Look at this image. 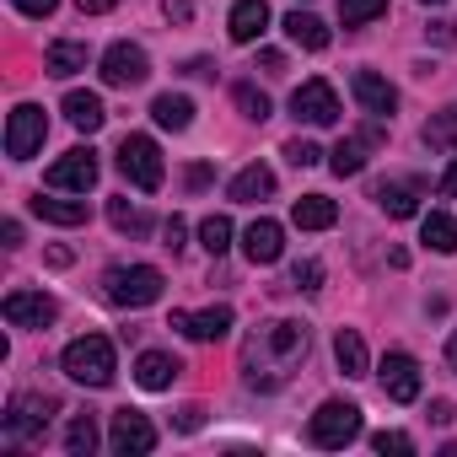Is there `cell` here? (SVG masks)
Masks as SVG:
<instances>
[{
    "label": "cell",
    "mask_w": 457,
    "mask_h": 457,
    "mask_svg": "<svg viewBox=\"0 0 457 457\" xmlns=\"http://www.w3.org/2000/svg\"><path fill=\"white\" fill-rule=\"evenodd\" d=\"M307 350H312V328H307V323H296V318H270V323H259V328L243 339V350H237L243 387H253V393L286 387V382L302 371Z\"/></svg>",
    "instance_id": "obj_1"
},
{
    "label": "cell",
    "mask_w": 457,
    "mask_h": 457,
    "mask_svg": "<svg viewBox=\"0 0 457 457\" xmlns=\"http://www.w3.org/2000/svg\"><path fill=\"white\" fill-rule=\"evenodd\" d=\"M60 366H65V377L81 382V387H108L113 371H119V361H113V339H108V334H81V339L65 345Z\"/></svg>",
    "instance_id": "obj_2"
},
{
    "label": "cell",
    "mask_w": 457,
    "mask_h": 457,
    "mask_svg": "<svg viewBox=\"0 0 457 457\" xmlns=\"http://www.w3.org/2000/svg\"><path fill=\"white\" fill-rule=\"evenodd\" d=\"M162 291H167V275L156 270V264H113L108 275H103V296L113 302V307H151V302H162Z\"/></svg>",
    "instance_id": "obj_3"
},
{
    "label": "cell",
    "mask_w": 457,
    "mask_h": 457,
    "mask_svg": "<svg viewBox=\"0 0 457 457\" xmlns=\"http://www.w3.org/2000/svg\"><path fill=\"white\" fill-rule=\"evenodd\" d=\"M307 436H312V446H323V452H345V446L361 436V403H345V398L318 403V414L307 420Z\"/></svg>",
    "instance_id": "obj_4"
},
{
    "label": "cell",
    "mask_w": 457,
    "mask_h": 457,
    "mask_svg": "<svg viewBox=\"0 0 457 457\" xmlns=\"http://www.w3.org/2000/svg\"><path fill=\"white\" fill-rule=\"evenodd\" d=\"M49 414H54V398L49 393H17L6 403V420H0V436H6V446H22L33 436L49 430Z\"/></svg>",
    "instance_id": "obj_5"
},
{
    "label": "cell",
    "mask_w": 457,
    "mask_h": 457,
    "mask_svg": "<svg viewBox=\"0 0 457 457\" xmlns=\"http://www.w3.org/2000/svg\"><path fill=\"white\" fill-rule=\"evenodd\" d=\"M119 172H124L135 188L156 194V188H162V178H167L156 140H151V135H124V145H119Z\"/></svg>",
    "instance_id": "obj_6"
},
{
    "label": "cell",
    "mask_w": 457,
    "mask_h": 457,
    "mask_svg": "<svg viewBox=\"0 0 457 457\" xmlns=\"http://www.w3.org/2000/svg\"><path fill=\"white\" fill-rule=\"evenodd\" d=\"M44 135H49L44 108H38V103H17L12 119H6V156H12V162L38 156V151H44Z\"/></svg>",
    "instance_id": "obj_7"
},
{
    "label": "cell",
    "mask_w": 457,
    "mask_h": 457,
    "mask_svg": "<svg viewBox=\"0 0 457 457\" xmlns=\"http://www.w3.org/2000/svg\"><path fill=\"white\" fill-rule=\"evenodd\" d=\"M97 172H103L97 151H92V145H76V151H65V156L44 172V183L60 188V194H87V188L97 183Z\"/></svg>",
    "instance_id": "obj_8"
},
{
    "label": "cell",
    "mask_w": 457,
    "mask_h": 457,
    "mask_svg": "<svg viewBox=\"0 0 457 457\" xmlns=\"http://www.w3.org/2000/svg\"><path fill=\"white\" fill-rule=\"evenodd\" d=\"M145 76H151V54H145L140 44L119 38V44L103 49V81H108V87H140Z\"/></svg>",
    "instance_id": "obj_9"
},
{
    "label": "cell",
    "mask_w": 457,
    "mask_h": 457,
    "mask_svg": "<svg viewBox=\"0 0 457 457\" xmlns=\"http://www.w3.org/2000/svg\"><path fill=\"white\" fill-rule=\"evenodd\" d=\"M291 113H296V124L328 129V124H339V92H334L328 81H302V87L291 92Z\"/></svg>",
    "instance_id": "obj_10"
},
{
    "label": "cell",
    "mask_w": 457,
    "mask_h": 457,
    "mask_svg": "<svg viewBox=\"0 0 457 457\" xmlns=\"http://www.w3.org/2000/svg\"><path fill=\"white\" fill-rule=\"evenodd\" d=\"M377 382H382V393L393 403H414L420 398V361L409 350H387L382 366H377Z\"/></svg>",
    "instance_id": "obj_11"
},
{
    "label": "cell",
    "mask_w": 457,
    "mask_h": 457,
    "mask_svg": "<svg viewBox=\"0 0 457 457\" xmlns=\"http://www.w3.org/2000/svg\"><path fill=\"white\" fill-rule=\"evenodd\" d=\"M108 446H113L119 457H145V452L156 446V425H151L140 409H119L113 425H108Z\"/></svg>",
    "instance_id": "obj_12"
},
{
    "label": "cell",
    "mask_w": 457,
    "mask_h": 457,
    "mask_svg": "<svg viewBox=\"0 0 457 457\" xmlns=\"http://www.w3.org/2000/svg\"><path fill=\"white\" fill-rule=\"evenodd\" d=\"M167 328L188 334L194 345H220L226 334H232V307L215 302V307H204V312H172V318H167Z\"/></svg>",
    "instance_id": "obj_13"
},
{
    "label": "cell",
    "mask_w": 457,
    "mask_h": 457,
    "mask_svg": "<svg viewBox=\"0 0 457 457\" xmlns=\"http://www.w3.org/2000/svg\"><path fill=\"white\" fill-rule=\"evenodd\" d=\"M0 312H6L12 328H49L60 318V302L49 291H12L6 302H0Z\"/></svg>",
    "instance_id": "obj_14"
},
{
    "label": "cell",
    "mask_w": 457,
    "mask_h": 457,
    "mask_svg": "<svg viewBox=\"0 0 457 457\" xmlns=\"http://www.w3.org/2000/svg\"><path fill=\"white\" fill-rule=\"evenodd\" d=\"M382 140H387V129H382V119H377V124H366V129L345 135V140H339V145L328 151V167H334L339 178H355V172L366 167V156H371V151H377Z\"/></svg>",
    "instance_id": "obj_15"
},
{
    "label": "cell",
    "mask_w": 457,
    "mask_h": 457,
    "mask_svg": "<svg viewBox=\"0 0 457 457\" xmlns=\"http://www.w3.org/2000/svg\"><path fill=\"white\" fill-rule=\"evenodd\" d=\"M350 92H355V103H361L371 119H393V108H398V87H393L387 76H377V71H355V76H350Z\"/></svg>",
    "instance_id": "obj_16"
},
{
    "label": "cell",
    "mask_w": 457,
    "mask_h": 457,
    "mask_svg": "<svg viewBox=\"0 0 457 457\" xmlns=\"http://www.w3.org/2000/svg\"><path fill=\"white\" fill-rule=\"evenodd\" d=\"M243 253H248V264H275L286 253V226L270 220V215H259L248 232H243Z\"/></svg>",
    "instance_id": "obj_17"
},
{
    "label": "cell",
    "mask_w": 457,
    "mask_h": 457,
    "mask_svg": "<svg viewBox=\"0 0 457 457\" xmlns=\"http://www.w3.org/2000/svg\"><path fill=\"white\" fill-rule=\"evenodd\" d=\"M420 194H425L420 178H393V183H377V188H371V199H377L393 220H409V215L420 210Z\"/></svg>",
    "instance_id": "obj_18"
},
{
    "label": "cell",
    "mask_w": 457,
    "mask_h": 457,
    "mask_svg": "<svg viewBox=\"0 0 457 457\" xmlns=\"http://www.w3.org/2000/svg\"><path fill=\"white\" fill-rule=\"evenodd\" d=\"M178 371H183V361L167 355V350H140V361H135V382L145 393H167L178 382Z\"/></svg>",
    "instance_id": "obj_19"
},
{
    "label": "cell",
    "mask_w": 457,
    "mask_h": 457,
    "mask_svg": "<svg viewBox=\"0 0 457 457\" xmlns=\"http://www.w3.org/2000/svg\"><path fill=\"white\" fill-rule=\"evenodd\" d=\"M270 28V6L264 0H237L232 17H226V33H232V44H259Z\"/></svg>",
    "instance_id": "obj_20"
},
{
    "label": "cell",
    "mask_w": 457,
    "mask_h": 457,
    "mask_svg": "<svg viewBox=\"0 0 457 457\" xmlns=\"http://www.w3.org/2000/svg\"><path fill=\"white\" fill-rule=\"evenodd\" d=\"M28 210L38 215V220H49V226H87V199H60V188L54 194H38V199H28Z\"/></svg>",
    "instance_id": "obj_21"
},
{
    "label": "cell",
    "mask_w": 457,
    "mask_h": 457,
    "mask_svg": "<svg viewBox=\"0 0 457 457\" xmlns=\"http://www.w3.org/2000/svg\"><path fill=\"white\" fill-rule=\"evenodd\" d=\"M280 28H286V38H291L296 49H307V54H323V49H328V28H323L312 12H302V6H296V12H286V17H280Z\"/></svg>",
    "instance_id": "obj_22"
},
{
    "label": "cell",
    "mask_w": 457,
    "mask_h": 457,
    "mask_svg": "<svg viewBox=\"0 0 457 457\" xmlns=\"http://www.w3.org/2000/svg\"><path fill=\"white\" fill-rule=\"evenodd\" d=\"M291 220L302 226V232H328V226L339 220V204H334L328 194H302V199L291 204Z\"/></svg>",
    "instance_id": "obj_23"
},
{
    "label": "cell",
    "mask_w": 457,
    "mask_h": 457,
    "mask_svg": "<svg viewBox=\"0 0 457 457\" xmlns=\"http://www.w3.org/2000/svg\"><path fill=\"white\" fill-rule=\"evenodd\" d=\"M226 194H232L237 204H259V199H270V194H275V172H270L264 162H248V167L232 178V188H226Z\"/></svg>",
    "instance_id": "obj_24"
},
{
    "label": "cell",
    "mask_w": 457,
    "mask_h": 457,
    "mask_svg": "<svg viewBox=\"0 0 457 457\" xmlns=\"http://www.w3.org/2000/svg\"><path fill=\"white\" fill-rule=\"evenodd\" d=\"M65 119H71L81 135H97V129L108 124V108H103L97 92H65Z\"/></svg>",
    "instance_id": "obj_25"
},
{
    "label": "cell",
    "mask_w": 457,
    "mask_h": 457,
    "mask_svg": "<svg viewBox=\"0 0 457 457\" xmlns=\"http://www.w3.org/2000/svg\"><path fill=\"white\" fill-rule=\"evenodd\" d=\"M334 361L345 377H371V355H366V339L355 328H339L334 334Z\"/></svg>",
    "instance_id": "obj_26"
},
{
    "label": "cell",
    "mask_w": 457,
    "mask_h": 457,
    "mask_svg": "<svg viewBox=\"0 0 457 457\" xmlns=\"http://www.w3.org/2000/svg\"><path fill=\"white\" fill-rule=\"evenodd\" d=\"M420 243H425L430 253H457V215L430 210V215L420 220Z\"/></svg>",
    "instance_id": "obj_27"
},
{
    "label": "cell",
    "mask_w": 457,
    "mask_h": 457,
    "mask_svg": "<svg viewBox=\"0 0 457 457\" xmlns=\"http://www.w3.org/2000/svg\"><path fill=\"white\" fill-rule=\"evenodd\" d=\"M87 60H92V49H87V44H76V38H60V44H49V54H44V71H49V76H76V71H87Z\"/></svg>",
    "instance_id": "obj_28"
},
{
    "label": "cell",
    "mask_w": 457,
    "mask_h": 457,
    "mask_svg": "<svg viewBox=\"0 0 457 457\" xmlns=\"http://www.w3.org/2000/svg\"><path fill=\"white\" fill-rule=\"evenodd\" d=\"M151 119H156L162 129H172V135H183V129L194 124V103H188L183 92H162V97L151 103Z\"/></svg>",
    "instance_id": "obj_29"
},
{
    "label": "cell",
    "mask_w": 457,
    "mask_h": 457,
    "mask_svg": "<svg viewBox=\"0 0 457 457\" xmlns=\"http://www.w3.org/2000/svg\"><path fill=\"white\" fill-rule=\"evenodd\" d=\"M420 135H425V145H430V151H457V103H452V108H441V113H430Z\"/></svg>",
    "instance_id": "obj_30"
},
{
    "label": "cell",
    "mask_w": 457,
    "mask_h": 457,
    "mask_svg": "<svg viewBox=\"0 0 457 457\" xmlns=\"http://www.w3.org/2000/svg\"><path fill=\"white\" fill-rule=\"evenodd\" d=\"M108 220H113V232H124V237H145L151 232V215L140 204H129V199H108Z\"/></svg>",
    "instance_id": "obj_31"
},
{
    "label": "cell",
    "mask_w": 457,
    "mask_h": 457,
    "mask_svg": "<svg viewBox=\"0 0 457 457\" xmlns=\"http://www.w3.org/2000/svg\"><path fill=\"white\" fill-rule=\"evenodd\" d=\"M65 452H71V457H92V452H97V420H92V414H76V420H71Z\"/></svg>",
    "instance_id": "obj_32"
},
{
    "label": "cell",
    "mask_w": 457,
    "mask_h": 457,
    "mask_svg": "<svg viewBox=\"0 0 457 457\" xmlns=\"http://www.w3.org/2000/svg\"><path fill=\"white\" fill-rule=\"evenodd\" d=\"M199 243H204L210 259H220L226 248H232V220H226V215H204L199 220Z\"/></svg>",
    "instance_id": "obj_33"
},
{
    "label": "cell",
    "mask_w": 457,
    "mask_h": 457,
    "mask_svg": "<svg viewBox=\"0 0 457 457\" xmlns=\"http://www.w3.org/2000/svg\"><path fill=\"white\" fill-rule=\"evenodd\" d=\"M232 97H237L243 119H253V124H264V119H270V97H264L253 81H237V87H232Z\"/></svg>",
    "instance_id": "obj_34"
},
{
    "label": "cell",
    "mask_w": 457,
    "mask_h": 457,
    "mask_svg": "<svg viewBox=\"0 0 457 457\" xmlns=\"http://www.w3.org/2000/svg\"><path fill=\"white\" fill-rule=\"evenodd\" d=\"M387 12V0H339V22L345 28H366L371 17H382Z\"/></svg>",
    "instance_id": "obj_35"
},
{
    "label": "cell",
    "mask_w": 457,
    "mask_h": 457,
    "mask_svg": "<svg viewBox=\"0 0 457 457\" xmlns=\"http://www.w3.org/2000/svg\"><path fill=\"white\" fill-rule=\"evenodd\" d=\"M291 286H296V291H323V264H318V259H302V264L291 270Z\"/></svg>",
    "instance_id": "obj_36"
},
{
    "label": "cell",
    "mask_w": 457,
    "mask_h": 457,
    "mask_svg": "<svg viewBox=\"0 0 457 457\" xmlns=\"http://www.w3.org/2000/svg\"><path fill=\"white\" fill-rule=\"evenodd\" d=\"M323 156H328V151H318L312 140H291V145H286V162H291V167H318Z\"/></svg>",
    "instance_id": "obj_37"
},
{
    "label": "cell",
    "mask_w": 457,
    "mask_h": 457,
    "mask_svg": "<svg viewBox=\"0 0 457 457\" xmlns=\"http://www.w3.org/2000/svg\"><path fill=\"white\" fill-rule=\"evenodd\" d=\"M162 248H167V253L188 248V226H183V215H167V220H162Z\"/></svg>",
    "instance_id": "obj_38"
},
{
    "label": "cell",
    "mask_w": 457,
    "mask_h": 457,
    "mask_svg": "<svg viewBox=\"0 0 457 457\" xmlns=\"http://www.w3.org/2000/svg\"><path fill=\"white\" fill-rule=\"evenodd\" d=\"M371 446H377V452H403V457L414 452V441H409L403 430H377V436H371Z\"/></svg>",
    "instance_id": "obj_39"
},
{
    "label": "cell",
    "mask_w": 457,
    "mask_h": 457,
    "mask_svg": "<svg viewBox=\"0 0 457 457\" xmlns=\"http://www.w3.org/2000/svg\"><path fill=\"white\" fill-rule=\"evenodd\" d=\"M12 6H17L22 17H38V22H44V17H54V12H60V0H12Z\"/></svg>",
    "instance_id": "obj_40"
},
{
    "label": "cell",
    "mask_w": 457,
    "mask_h": 457,
    "mask_svg": "<svg viewBox=\"0 0 457 457\" xmlns=\"http://www.w3.org/2000/svg\"><path fill=\"white\" fill-rule=\"evenodd\" d=\"M162 17L167 22H188L194 17V0H162Z\"/></svg>",
    "instance_id": "obj_41"
},
{
    "label": "cell",
    "mask_w": 457,
    "mask_h": 457,
    "mask_svg": "<svg viewBox=\"0 0 457 457\" xmlns=\"http://www.w3.org/2000/svg\"><path fill=\"white\" fill-rule=\"evenodd\" d=\"M430 420H436V425H452V420H457V403H452V398H430Z\"/></svg>",
    "instance_id": "obj_42"
},
{
    "label": "cell",
    "mask_w": 457,
    "mask_h": 457,
    "mask_svg": "<svg viewBox=\"0 0 457 457\" xmlns=\"http://www.w3.org/2000/svg\"><path fill=\"white\" fill-rule=\"evenodd\" d=\"M199 425H204V409H199V403L178 409V430H199Z\"/></svg>",
    "instance_id": "obj_43"
},
{
    "label": "cell",
    "mask_w": 457,
    "mask_h": 457,
    "mask_svg": "<svg viewBox=\"0 0 457 457\" xmlns=\"http://www.w3.org/2000/svg\"><path fill=\"white\" fill-rule=\"evenodd\" d=\"M259 65H264L270 76H280V71H286V54H280V49H264V54H259Z\"/></svg>",
    "instance_id": "obj_44"
},
{
    "label": "cell",
    "mask_w": 457,
    "mask_h": 457,
    "mask_svg": "<svg viewBox=\"0 0 457 457\" xmlns=\"http://www.w3.org/2000/svg\"><path fill=\"white\" fill-rule=\"evenodd\" d=\"M436 188H441V194H446V199H457V156H452V167H446V172H441V183H436Z\"/></svg>",
    "instance_id": "obj_45"
},
{
    "label": "cell",
    "mask_w": 457,
    "mask_h": 457,
    "mask_svg": "<svg viewBox=\"0 0 457 457\" xmlns=\"http://www.w3.org/2000/svg\"><path fill=\"white\" fill-rule=\"evenodd\" d=\"M81 6V17H103V12H113V0H76Z\"/></svg>",
    "instance_id": "obj_46"
},
{
    "label": "cell",
    "mask_w": 457,
    "mask_h": 457,
    "mask_svg": "<svg viewBox=\"0 0 457 457\" xmlns=\"http://www.w3.org/2000/svg\"><path fill=\"white\" fill-rule=\"evenodd\" d=\"M0 237H6V248H22V220H6V226H0Z\"/></svg>",
    "instance_id": "obj_47"
},
{
    "label": "cell",
    "mask_w": 457,
    "mask_h": 457,
    "mask_svg": "<svg viewBox=\"0 0 457 457\" xmlns=\"http://www.w3.org/2000/svg\"><path fill=\"white\" fill-rule=\"evenodd\" d=\"M210 178H215V172H210L204 162H199V167H188V188H210Z\"/></svg>",
    "instance_id": "obj_48"
},
{
    "label": "cell",
    "mask_w": 457,
    "mask_h": 457,
    "mask_svg": "<svg viewBox=\"0 0 457 457\" xmlns=\"http://www.w3.org/2000/svg\"><path fill=\"white\" fill-rule=\"evenodd\" d=\"M425 33H430V38H436V44H452V38H457V33H452V22H430V28H425Z\"/></svg>",
    "instance_id": "obj_49"
},
{
    "label": "cell",
    "mask_w": 457,
    "mask_h": 457,
    "mask_svg": "<svg viewBox=\"0 0 457 457\" xmlns=\"http://www.w3.org/2000/svg\"><path fill=\"white\" fill-rule=\"evenodd\" d=\"M446 366H452V371H457V328H452V334H446Z\"/></svg>",
    "instance_id": "obj_50"
},
{
    "label": "cell",
    "mask_w": 457,
    "mask_h": 457,
    "mask_svg": "<svg viewBox=\"0 0 457 457\" xmlns=\"http://www.w3.org/2000/svg\"><path fill=\"white\" fill-rule=\"evenodd\" d=\"M420 6H446V0H420Z\"/></svg>",
    "instance_id": "obj_51"
}]
</instances>
